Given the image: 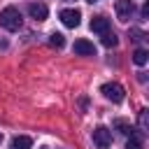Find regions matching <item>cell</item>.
Instances as JSON below:
<instances>
[{
    "label": "cell",
    "mask_w": 149,
    "mask_h": 149,
    "mask_svg": "<svg viewBox=\"0 0 149 149\" xmlns=\"http://www.w3.org/2000/svg\"><path fill=\"white\" fill-rule=\"evenodd\" d=\"M93 144L98 149H107L112 144V133L105 128V126H95L93 128Z\"/></svg>",
    "instance_id": "cell-3"
},
{
    "label": "cell",
    "mask_w": 149,
    "mask_h": 149,
    "mask_svg": "<svg viewBox=\"0 0 149 149\" xmlns=\"http://www.w3.org/2000/svg\"><path fill=\"white\" fill-rule=\"evenodd\" d=\"M137 123H140V130H142V133H147V126H149V112H147V109H140Z\"/></svg>",
    "instance_id": "cell-13"
},
{
    "label": "cell",
    "mask_w": 149,
    "mask_h": 149,
    "mask_svg": "<svg viewBox=\"0 0 149 149\" xmlns=\"http://www.w3.org/2000/svg\"><path fill=\"white\" fill-rule=\"evenodd\" d=\"M147 16H149V2L142 5V19H147Z\"/></svg>",
    "instance_id": "cell-16"
},
{
    "label": "cell",
    "mask_w": 149,
    "mask_h": 149,
    "mask_svg": "<svg viewBox=\"0 0 149 149\" xmlns=\"http://www.w3.org/2000/svg\"><path fill=\"white\" fill-rule=\"evenodd\" d=\"M114 126L119 128V133H123V135H133V126H130L128 121H123V119H116V121H114Z\"/></svg>",
    "instance_id": "cell-11"
},
{
    "label": "cell",
    "mask_w": 149,
    "mask_h": 149,
    "mask_svg": "<svg viewBox=\"0 0 149 149\" xmlns=\"http://www.w3.org/2000/svg\"><path fill=\"white\" fill-rule=\"evenodd\" d=\"M126 149H142V140L137 135H130V140L126 142Z\"/></svg>",
    "instance_id": "cell-15"
},
{
    "label": "cell",
    "mask_w": 149,
    "mask_h": 149,
    "mask_svg": "<svg viewBox=\"0 0 149 149\" xmlns=\"http://www.w3.org/2000/svg\"><path fill=\"white\" fill-rule=\"evenodd\" d=\"M114 12H116V16H119V21H130V16H133V12H135V5H133V0H116L114 2Z\"/></svg>",
    "instance_id": "cell-4"
},
{
    "label": "cell",
    "mask_w": 149,
    "mask_h": 149,
    "mask_svg": "<svg viewBox=\"0 0 149 149\" xmlns=\"http://www.w3.org/2000/svg\"><path fill=\"white\" fill-rule=\"evenodd\" d=\"M86 2H91V5H93V2H98V0H86Z\"/></svg>",
    "instance_id": "cell-18"
},
{
    "label": "cell",
    "mask_w": 149,
    "mask_h": 149,
    "mask_svg": "<svg viewBox=\"0 0 149 149\" xmlns=\"http://www.w3.org/2000/svg\"><path fill=\"white\" fill-rule=\"evenodd\" d=\"M68 2H70V0H68Z\"/></svg>",
    "instance_id": "cell-21"
},
{
    "label": "cell",
    "mask_w": 149,
    "mask_h": 149,
    "mask_svg": "<svg viewBox=\"0 0 149 149\" xmlns=\"http://www.w3.org/2000/svg\"><path fill=\"white\" fill-rule=\"evenodd\" d=\"M147 61H149L147 49H135V51H133V63H135V65H144Z\"/></svg>",
    "instance_id": "cell-10"
},
{
    "label": "cell",
    "mask_w": 149,
    "mask_h": 149,
    "mask_svg": "<svg viewBox=\"0 0 149 149\" xmlns=\"http://www.w3.org/2000/svg\"><path fill=\"white\" fill-rule=\"evenodd\" d=\"M33 147V140L28 135H16L12 140V149H30Z\"/></svg>",
    "instance_id": "cell-9"
},
{
    "label": "cell",
    "mask_w": 149,
    "mask_h": 149,
    "mask_svg": "<svg viewBox=\"0 0 149 149\" xmlns=\"http://www.w3.org/2000/svg\"><path fill=\"white\" fill-rule=\"evenodd\" d=\"M91 30H93V33H100V35L109 33V19H105V16H93V19H91Z\"/></svg>",
    "instance_id": "cell-8"
},
{
    "label": "cell",
    "mask_w": 149,
    "mask_h": 149,
    "mask_svg": "<svg viewBox=\"0 0 149 149\" xmlns=\"http://www.w3.org/2000/svg\"><path fill=\"white\" fill-rule=\"evenodd\" d=\"M116 42H119V40H116L114 33H105V35H102V44H105V47H116Z\"/></svg>",
    "instance_id": "cell-14"
},
{
    "label": "cell",
    "mask_w": 149,
    "mask_h": 149,
    "mask_svg": "<svg viewBox=\"0 0 149 149\" xmlns=\"http://www.w3.org/2000/svg\"><path fill=\"white\" fill-rule=\"evenodd\" d=\"M49 44L56 47V49H61V47L65 44V37H63L61 33H51V35H49Z\"/></svg>",
    "instance_id": "cell-12"
},
{
    "label": "cell",
    "mask_w": 149,
    "mask_h": 149,
    "mask_svg": "<svg viewBox=\"0 0 149 149\" xmlns=\"http://www.w3.org/2000/svg\"><path fill=\"white\" fill-rule=\"evenodd\" d=\"M130 35H133V40H144V33H140V30H133Z\"/></svg>",
    "instance_id": "cell-17"
},
{
    "label": "cell",
    "mask_w": 149,
    "mask_h": 149,
    "mask_svg": "<svg viewBox=\"0 0 149 149\" xmlns=\"http://www.w3.org/2000/svg\"><path fill=\"white\" fill-rule=\"evenodd\" d=\"M0 142H2V135H0Z\"/></svg>",
    "instance_id": "cell-20"
},
{
    "label": "cell",
    "mask_w": 149,
    "mask_h": 149,
    "mask_svg": "<svg viewBox=\"0 0 149 149\" xmlns=\"http://www.w3.org/2000/svg\"><path fill=\"white\" fill-rule=\"evenodd\" d=\"M28 14H30L35 21H44L47 14H49V9H47L44 2H30V5H28Z\"/></svg>",
    "instance_id": "cell-6"
},
{
    "label": "cell",
    "mask_w": 149,
    "mask_h": 149,
    "mask_svg": "<svg viewBox=\"0 0 149 149\" xmlns=\"http://www.w3.org/2000/svg\"><path fill=\"white\" fill-rule=\"evenodd\" d=\"M61 21H63V26H68V28H77L79 26V19H81V12L79 9H61Z\"/></svg>",
    "instance_id": "cell-5"
},
{
    "label": "cell",
    "mask_w": 149,
    "mask_h": 149,
    "mask_svg": "<svg viewBox=\"0 0 149 149\" xmlns=\"http://www.w3.org/2000/svg\"><path fill=\"white\" fill-rule=\"evenodd\" d=\"M72 49H74V54H79V56H95V47H93V42H88V40H77Z\"/></svg>",
    "instance_id": "cell-7"
},
{
    "label": "cell",
    "mask_w": 149,
    "mask_h": 149,
    "mask_svg": "<svg viewBox=\"0 0 149 149\" xmlns=\"http://www.w3.org/2000/svg\"><path fill=\"white\" fill-rule=\"evenodd\" d=\"M0 26H2L5 30H9V33L19 30V28H21V12H19L16 7H5V9L0 12Z\"/></svg>",
    "instance_id": "cell-1"
},
{
    "label": "cell",
    "mask_w": 149,
    "mask_h": 149,
    "mask_svg": "<svg viewBox=\"0 0 149 149\" xmlns=\"http://www.w3.org/2000/svg\"><path fill=\"white\" fill-rule=\"evenodd\" d=\"M100 93L107 98V100H112V102H121L123 100V86L121 84H116V81H107V84H102L100 86Z\"/></svg>",
    "instance_id": "cell-2"
},
{
    "label": "cell",
    "mask_w": 149,
    "mask_h": 149,
    "mask_svg": "<svg viewBox=\"0 0 149 149\" xmlns=\"http://www.w3.org/2000/svg\"><path fill=\"white\" fill-rule=\"evenodd\" d=\"M40 149H47V147H40Z\"/></svg>",
    "instance_id": "cell-19"
}]
</instances>
